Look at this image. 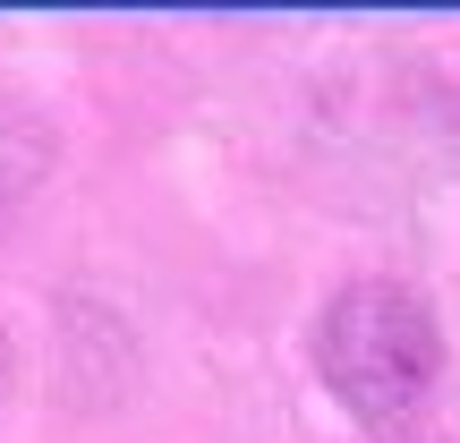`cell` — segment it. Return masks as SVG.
Here are the masks:
<instances>
[{
	"instance_id": "obj_3",
	"label": "cell",
	"mask_w": 460,
	"mask_h": 443,
	"mask_svg": "<svg viewBox=\"0 0 460 443\" xmlns=\"http://www.w3.org/2000/svg\"><path fill=\"white\" fill-rule=\"evenodd\" d=\"M9 376H17V359H9V332H0V401H9Z\"/></svg>"
},
{
	"instance_id": "obj_1",
	"label": "cell",
	"mask_w": 460,
	"mask_h": 443,
	"mask_svg": "<svg viewBox=\"0 0 460 443\" xmlns=\"http://www.w3.org/2000/svg\"><path fill=\"white\" fill-rule=\"evenodd\" d=\"M315 376L332 384V401L358 418H410L444 376V332H435L427 298L401 281H349L332 290V307L315 315Z\"/></svg>"
},
{
	"instance_id": "obj_2",
	"label": "cell",
	"mask_w": 460,
	"mask_h": 443,
	"mask_svg": "<svg viewBox=\"0 0 460 443\" xmlns=\"http://www.w3.org/2000/svg\"><path fill=\"white\" fill-rule=\"evenodd\" d=\"M17 137H26V128H17V120H9V128H0V197H17V188H26V171H43V163H17ZM26 146H34V137H26Z\"/></svg>"
}]
</instances>
